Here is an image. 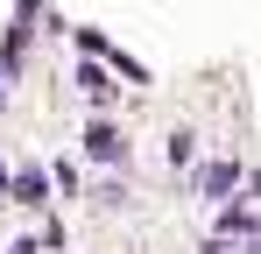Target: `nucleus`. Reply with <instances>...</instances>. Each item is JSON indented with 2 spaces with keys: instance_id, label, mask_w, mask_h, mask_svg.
<instances>
[{
  "instance_id": "obj_3",
  "label": "nucleus",
  "mask_w": 261,
  "mask_h": 254,
  "mask_svg": "<svg viewBox=\"0 0 261 254\" xmlns=\"http://www.w3.org/2000/svg\"><path fill=\"white\" fill-rule=\"evenodd\" d=\"M14 205H43V176H36V169L14 176Z\"/></svg>"
},
{
  "instance_id": "obj_1",
  "label": "nucleus",
  "mask_w": 261,
  "mask_h": 254,
  "mask_svg": "<svg viewBox=\"0 0 261 254\" xmlns=\"http://www.w3.org/2000/svg\"><path fill=\"white\" fill-rule=\"evenodd\" d=\"M198 184H205V198H226V191L240 184V163H212L205 176H198Z\"/></svg>"
},
{
  "instance_id": "obj_2",
  "label": "nucleus",
  "mask_w": 261,
  "mask_h": 254,
  "mask_svg": "<svg viewBox=\"0 0 261 254\" xmlns=\"http://www.w3.org/2000/svg\"><path fill=\"white\" fill-rule=\"evenodd\" d=\"M85 148L99 156V163H113V156H127V141H120L113 127H92V141H85Z\"/></svg>"
},
{
  "instance_id": "obj_5",
  "label": "nucleus",
  "mask_w": 261,
  "mask_h": 254,
  "mask_svg": "<svg viewBox=\"0 0 261 254\" xmlns=\"http://www.w3.org/2000/svg\"><path fill=\"white\" fill-rule=\"evenodd\" d=\"M7 254H36V240H14V247H7Z\"/></svg>"
},
{
  "instance_id": "obj_4",
  "label": "nucleus",
  "mask_w": 261,
  "mask_h": 254,
  "mask_svg": "<svg viewBox=\"0 0 261 254\" xmlns=\"http://www.w3.org/2000/svg\"><path fill=\"white\" fill-rule=\"evenodd\" d=\"M78 85H85L92 99H113V85H106V71H99V64H85V71H78Z\"/></svg>"
}]
</instances>
